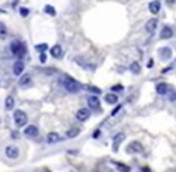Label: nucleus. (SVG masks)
<instances>
[{
    "label": "nucleus",
    "instance_id": "obj_1",
    "mask_svg": "<svg viewBox=\"0 0 176 172\" xmlns=\"http://www.w3.org/2000/svg\"><path fill=\"white\" fill-rule=\"evenodd\" d=\"M62 84H64V87L71 92V93H77L79 90H80V85L77 83L73 78H71L69 75H66L64 80H62Z\"/></svg>",
    "mask_w": 176,
    "mask_h": 172
},
{
    "label": "nucleus",
    "instance_id": "obj_2",
    "mask_svg": "<svg viewBox=\"0 0 176 172\" xmlns=\"http://www.w3.org/2000/svg\"><path fill=\"white\" fill-rule=\"evenodd\" d=\"M10 49H11V52H12V54L16 55V56H18V57H22V56L25 54V52H26L24 43H22L21 41H13V42H11Z\"/></svg>",
    "mask_w": 176,
    "mask_h": 172
},
{
    "label": "nucleus",
    "instance_id": "obj_3",
    "mask_svg": "<svg viewBox=\"0 0 176 172\" xmlns=\"http://www.w3.org/2000/svg\"><path fill=\"white\" fill-rule=\"evenodd\" d=\"M13 120L17 127H24L28 122V116L23 110H16L13 114Z\"/></svg>",
    "mask_w": 176,
    "mask_h": 172
},
{
    "label": "nucleus",
    "instance_id": "obj_4",
    "mask_svg": "<svg viewBox=\"0 0 176 172\" xmlns=\"http://www.w3.org/2000/svg\"><path fill=\"white\" fill-rule=\"evenodd\" d=\"M144 151V147L143 145L139 142V141H133L131 142L130 145L126 147V152L128 154H136V153H141Z\"/></svg>",
    "mask_w": 176,
    "mask_h": 172
},
{
    "label": "nucleus",
    "instance_id": "obj_5",
    "mask_svg": "<svg viewBox=\"0 0 176 172\" xmlns=\"http://www.w3.org/2000/svg\"><path fill=\"white\" fill-rule=\"evenodd\" d=\"M90 115H91V112H90V110L86 109V108H82V109H79L77 111L76 114V117L78 121H80V122H84L86 121L88 118L90 117Z\"/></svg>",
    "mask_w": 176,
    "mask_h": 172
},
{
    "label": "nucleus",
    "instance_id": "obj_6",
    "mask_svg": "<svg viewBox=\"0 0 176 172\" xmlns=\"http://www.w3.org/2000/svg\"><path fill=\"white\" fill-rule=\"evenodd\" d=\"M5 154L10 158V159H16L19 156V149L17 148L16 146H7L5 148Z\"/></svg>",
    "mask_w": 176,
    "mask_h": 172
},
{
    "label": "nucleus",
    "instance_id": "obj_7",
    "mask_svg": "<svg viewBox=\"0 0 176 172\" xmlns=\"http://www.w3.org/2000/svg\"><path fill=\"white\" fill-rule=\"evenodd\" d=\"M157 25H158V20L156 19V18H152V19H149L145 24V29L147 32H150V34H153L155 30L157 29Z\"/></svg>",
    "mask_w": 176,
    "mask_h": 172
},
{
    "label": "nucleus",
    "instance_id": "obj_8",
    "mask_svg": "<svg viewBox=\"0 0 176 172\" xmlns=\"http://www.w3.org/2000/svg\"><path fill=\"white\" fill-rule=\"evenodd\" d=\"M125 139H126V136H125V134L123 133L116 134L114 138H113V142H114V147H113V149H114L115 152L119 149V145H120Z\"/></svg>",
    "mask_w": 176,
    "mask_h": 172
},
{
    "label": "nucleus",
    "instance_id": "obj_9",
    "mask_svg": "<svg viewBox=\"0 0 176 172\" xmlns=\"http://www.w3.org/2000/svg\"><path fill=\"white\" fill-rule=\"evenodd\" d=\"M149 10H150L151 13L157 15V13L159 12V10H161V2H159L158 0H153V1H151V2L149 4Z\"/></svg>",
    "mask_w": 176,
    "mask_h": 172
},
{
    "label": "nucleus",
    "instance_id": "obj_10",
    "mask_svg": "<svg viewBox=\"0 0 176 172\" xmlns=\"http://www.w3.org/2000/svg\"><path fill=\"white\" fill-rule=\"evenodd\" d=\"M61 140V138H60V135L58 133H54V132H52V133H49L48 135H47L46 138V141L49 143V145H53V143H56L58 141Z\"/></svg>",
    "mask_w": 176,
    "mask_h": 172
},
{
    "label": "nucleus",
    "instance_id": "obj_11",
    "mask_svg": "<svg viewBox=\"0 0 176 172\" xmlns=\"http://www.w3.org/2000/svg\"><path fill=\"white\" fill-rule=\"evenodd\" d=\"M88 104H89V106H90L91 109H98L101 103H100L98 97H96V96H91V97H89V98H88Z\"/></svg>",
    "mask_w": 176,
    "mask_h": 172
},
{
    "label": "nucleus",
    "instance_id": "obj_12",
    "mask_svg": "<svg viewBox=\"0 0 176 172\" xmlns=\"http://www.w3.org/2000/svg\"><path fill=\"white\" fill-rule=\"evenodd\" d=\"M173 30H171V28H169V26H164L163 29H162V31H161V38L162 39H169V38H171L173 37Z\"/></svg>",
    "mask_w": 176,
    "mask_h": 172
},
{
    "label": "nucleus",
    "instance_id": "obj_13",
    "mask_svg": "<svg viewBox=\"0 0 176 172\" xmlns=\"http://www.w3.org/2000/svg\"><path fill=\"white\" fill-rule=\"evenodd\" d=\"M24 70V62L23 61H16L13 63V74L15 75H21Z\"/></svg>",
    "mask_w": 176,
    "mask_h": 172
},
{
    "label": "nucleus",
    "instance_id": "obj_14",
    "mask_svg": "<svg viewBox=\"0 0 176 172\" xmlns=\"http://www.w3.org/2000/svg\"><path fill=\"white\" fill-rule=\"evenodd\" d=\"M24 134L25 135H29V136H36V135H38L37 127H35V125H28L24 129Z\"/></svg>",
    "mask_w": 176,
    "mask_h": 172
},
{
    "label": "nucleus",
    "instance_id": "obj_15",
    "mask_svg": "<svg viewBox=\"0 0 176 172\" xmlns=\"http://www.w3.org/2000/svg\"><path fill=\"white\" fill-rule=\"evenodd\" d=\"M171 49L169 47H163L162 49H159V56L162 59H170L171 57Z\"/></svg>",
    "mask_w": 176,
    "mask_h": 172
},
{
    "label": "nucleus",
    "instance_id": "obj_16",
    "mask_svg": "<svg viewBox=\"0 0 176 172\" xmlns=\"http://www.w3.org/2000/svg\"><path fill=\"white\" fill-rule=\"evenodd\" d=\"M50 54H52V56H54V57H60L62 54V48L60 47L59 44L54 46L53 48H50Z\"/></svg>",
    "mask_w": 176,
    "mask_h": 172
},
{
    "label": "nucleus",
    "instance_id": "obj_17",
    "mask_svg": "<svg viewBox=\"0 0 176 172\" xmlns=\"http://www.w3.org/2000/svg\"><path fill=\"white\" fill-rule=\"evenodd\" d=\"M156 91L158 94H165L168 92V85L165 83H159L158 85L156 86Z\"/></svg>",
    "mask_w": 176,
    "mask_h": 172
},
{
    "label": "nucleus",
    "instance_id": "obj_18",
    "mask_svg": "<svg viewBox=\"0 0 176 172\" xmlns=\"http://www.w3.org/2000/svg\"><path fill=\"white\" fill-rule=\"evenodd\" d=\"M5 108H6V110H12L15 108V99H13V97L8 96L7 98L5 99Z\"/></svg>",
    "mask_w": 176,
    "mask_h": 172
},
{
    "label": "nucleus",
    "instance_id": "obj_19",
    "mask_svg": "<svg viewBox=\"0 0 176 172\" xmlns=\"http://www.w3.org/2000/svg\"><path fill=\"white\" fill-rule=\"evenodd\" d=\"M130 70L133 73V74H138V73H140V70H141V67H140V65H139V62H137V61H134V62L131 63L130 66Z\"/></svg>",
    "mask_w": 176,
    "mask_h": 172
},
{
    "label": "nucleus",
    "instance_id": "obj_20",
    "mask_svg": "<svg viewBox=\"0 0 176 172\" xmlns=\"http://www.w3.org/2000/svg\"><path fill=\"white\" fill-rule=\"evenodd\" d=\"M104 99H106V102L109 103V104H115V103L117 102V99H119V97L114 93H108L106 97H104Z\"/></svg>",
    "mask_w": 176,
    "mask_h": 172
},
{
    "label": "nucleus",
    "instance_id": "obj_21",
    "mask_svg": "<svg viewBox=\"0 0 176 172\" xmlns=\"http://www.w3.org/2000/svg\"><path fill=\"white\" fill-rule=\"evenodd\" d=\"M6 36H7V28L5 24L0 22V39L6 38Z\"/></svg>",
    "mask_w": 176,
    "mask_h": 172
},
{
    "label": "nucleus",
    "instance_id": "obj_22",
    "mask_svg": "<svg viewBox=\"0 0 176 172\" xmlns=\"http://www.w3.org/2000/svg\"><path fill=\"white\" fill-rule=\"evenodd\" d=\"M45 12L48 13V15H50V16H55L56 15V11H55V8L52 5H46L45 6Z\"/></svg>",
    "mask_w": 176,
    "mask_h": 172
},
{
    "label": "nucleus",
    "instance_id": "obj_23",
    "mask_svg": "<svg viewBox=\"0 0 176 172\" xmlns=\"http://www.w3.org/2000/svg\"><path fill=\"white\" fill-rule=\"evenodd\" d=\"M29 83H30V75L29 74H24L23 77H21V79H19V84L21 85H26Z\"/></svg>",
    "mask_w": 176,
    "mask_h": 172
},
{
    "label": "nucleus",
    "instance_id": "obj_24",
    "mask_svg": "<svg viewBox=\"0 0 176 172\" xmlns=\"http://www.w3.org/2000/svg\"><path fill=\"white\" fill-rule=\"evenodd\" d=\"M47 48H48V44H47V43H41V44H37V46H35V49H36L37 52H41V53L46 52Z\"/></svg>",
    "mask_w": 176,
    "mask_h": 172
},
{
    "label": "nucleus",
    "instance_id": "obj_25",
    "mask_svg": "<svg viewBox=\"0 0 176 172\" xmlns=\"http://www.w3.org/2000/svg\"><path fill=\"white\" fill-rule=\"evenodd\" d=\"M79 132H80V130H79L78 128H73V129H71V130L67 132V136H69V138H76L77 135L79 134Z\"/></svg>",
    "mask_w": 176,
    "mask_h": 172
},
{
    "label": "nucleus",
    "instance_id": "obj_26",
    "mask_svg": "<svg viewBox=\"0 0 176 172\" xmlns=\"http://www.w3.org/2000/svg\"><path fill=\"white\" fill-rule=\"evenodd\" d=\"M115 165H116V167L119 169V170H121V171H130L131 170V167L130 166H126V165H123L121 164V163H115Z\"/></svg>",
    "mask_w": 176,
    "mask_h": 172
},
{
    "label": "nucleus",
    "instance_id": "obj_27",
    "mask_svg": "<svg viewBox=\"0 0 176 172\" xmlns=\"http://www.w3.org/2000/svg\"><path fill=\"white\" fill-rule=\"evenodd\" d=\"M19 13L22 17H28L29 16V8L26 7H21L19 8Z\"/></svg>",
    "mask_w": 176,
    "mask_h": 172
},
{
    "label": "nucleus",
    "instance_id": "obj_28",
    "mask_svg": "<svg viewBox=\"0 0 176 172\" xmlns=\"http://www.w3.org/2000/svg\"><path fill=\"white\" fill-rule=\"evenodd\" d=\"M46 61H47V54L43 52V53H41V55H40V62L45 63Z\"/></svg>",
    "mask_w": 176,
    "mask_h": 172
},
{
    "label": "nucleus",
    "instance_id": "obj_29",
    "mask_svg": "<svg viewBox=\"0 0 176 172\" xmlns=\"http://www.w3.org/2000/svg\"><path fill=\"white\" fill-rule=\"evenodd\" d=\"M112 90L113 91H120V90H122V87H121V85H115L112 87Z\"/></svg>",
    "mask_w": 176,
    "mask_h": 172
},
{
    "label": "nucleus",
    "instance_id": "obj_30",
    "mask_svg": "<svg viewBox=\"0 0 176 172\" xmlns=\"http://www.w3.org/2000/svg\"><path fill=\"white\" fill-rule=\"evenodd\" d=\"M120 109H121V105H119L117 108H115V109L112 111V115H113V116H115V114H116V112H117V111H119Z\"/></svg>",
    "mask_w": 176,
    "mask_h": 172
},
{
    "label": "nucleus",
    "instance_id": "obj_31",
    "mask_svg": "<svg viewBox=\"0 0 176 172\" xmlns=\"http://www.w3.org/2000/svg\"><path fill=\"white\" fill-rule=\"evenodd\" d=\"M165 1H167V4H168V5H173L176 0H165Z\"/></svg>",
    "mask_w": 176,
    "mask_h": 172
},
{
    "label": "nucleus",
    "instance_id": "obj_32",
    "mask_svg": "<svg viewBox=\"0 0 176 172\" xmlns=\"http://www.w3.org/2000/svg\"><path fill=\"white\" fill-rule=\"evenodd\" d=\"M100 130H96V132H95V134H93V138H97V136H100Z\"/></svg>",
    "mask_w": 176,
    "mask_h": 172
},
{
    "label": "nucleus",
    "instance_id": "obj_33",
    "mask_svg": "<svg viewBox=\"0 0 176 172\" xmlns=\"http://www.w3.org/2000/svg\"><path fill=\"white\" fill-rule=\"evenodd\" d=\"M152 63H153V61L151 60V61L149 62V68H151V67H152Z\"/></svg>",
    "mask_w": 176,
    "mask_h": 172
},
{
    "label": "nucleus",
    "instance_id": "obj_34",
    "mask_svg": "<svg viewBox=\"0 0 176 172\" xmlns=\"http://www.w3.org/2000/svg\"><path fill=\"white\" fill-rule=\"evenodd\" d=\"M0 13H6V12H5V11H2V10L0 8Z\"/></svg>",
    "mask_w": 176,
    "mask_h": 172
}]
</instances>
